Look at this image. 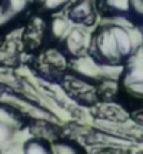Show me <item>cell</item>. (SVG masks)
Masks as SVG:
<instances>
[{
    "label": "cell",
    "instance_id": "cell-1",
    "mask_svg": "<svg viewBox=\"0 0 143 154\" xmlns=\"http://www.w3.org/2000/svg\"><path fill=\"white\" fill-rule=\"evenodd\" d=\"M142 47V36L133 24L106 20L90 36L89 54L103 67H123Z\"/></svg>",
    "mask_w": 143,
    "mask_h": 154
},
{
    "label": "cell",
    "instance_id": "cell-2",
    "mask_svg": "<svg viewBox=\"0 0 143 154\" xmlns=\"http://www.w3.org/2000/svg\"><path fill=\"white\" fill-rule=\"evenodd\" d=\"M119 88L127 99L143 103V47L123 66Z\"/></svg>",
    "mask_w": 143,
    "mask_h": 154
},
{
    "label": "cell",
    "instance_id": "cell-3",
    "mask_svg": "<svg viewBox=\"0 0 143 154\" xmlns=\"http://www.w3.org/2000/svg\"><path fill=\"white\" fill-rule=\"evenodd\" d=\"M60 83L63 91L79 104L96 106L99 103L100 99L96 83L82 79V77L76 76V74H73L70 72H67L63 76Z\"/></svg>",
    "mask_w": 143,
    "mask_h": 154
},
{
    "label": "cell",
    "instance_id": "cell-4",
    "mask_svg": "<svg viewBox=\"0 0 143 154\" xmlns=\"http://www.w3.org/2000/svg\"><path fill=\"white\" fill-rule=\"evenodd\" d=\"M63 14L73 26L83 29H90L96 26L99 19L96 0H73Z\"/></svg>",
    "mask_w": 143,
    "mask_h": 154
},
{
    "label": "cell",
    "instance_id": "cell-5",
    "mask_svg": "<svg viewBox=\"0 0 143 154\" xmlns=\"http://www.w3.org/2000/svg\"><path fill=\"white\" fill-rule=\"evenodd\" d=\"M90 36L92 34L87 33V29L73 26L70 32L66 34V37L57 44V47L69 57V60L76 59V57H80V56L89 53Z\"/></svg>",
    "mask_w": 143,
    "mask_h": 154
},
{
    "label": "cell",
    "instance_id": "cell-6",
    "mask_svg": "<svg viewBox=\"0 0 143 154\" xmlns=\"http://www.w3.org/2000/svg\"><path fill=\"white\" fill-rule=\"evenodd\" d=\"M99 16L109 22L130 23L133 0H96Z\"/></svg>",
    "mask_w": 143,
    "mask_h": 154
},
{
    "label": "cell",
    "instance_id": "cell-7",
    "mask_svg": "<svg viewBox=\"0 0 143 154\" xmlns=\"http://www.w3.org/2000/svg\"><path fill=\"white\" fill-rule=\"evenodd\" d=\"M73 0H36V10L34 13L43 14L46 17L65 13Z\"/></svg>",
    "mask_w": 143,
    "mask_h": 154
},
{
    "label": "cell",
    "instance_id": "cell-8",
    "mask_svg": "<svg viewBox=\"0 0 143 154\" xmlns=\"http://www.w3.org/2000/svg\"><path fill=\"white\" fill-rule=\"evenodd\" d=\"M22 154H55L53 143L42 137L27 138L22 146Z\"/></svg>",
    "mask_w": 143,
    "mask_h": 154
},
{
    "label": "cell",
    "instance_id": "cell-9",
    "mask_svg": "<svg viewBox=\"0 0 143 154\" xmlns=\"http://www.w3.org/2000/svg\"><path fill=\"white\" fill-rule=\"evenodd\" d=\"M53 153L55 154H83L75 141L72 140H59L53 143Z\"/></svg>",
    "mask_w": 143,
    "mask_h": 154
},
{
    "label": "cell",
    "instance_id": "cell-10",
    "mask_svg": "<svg viewBox=\"0 0 143 154\" xmlns=\"http://www.w3.org/2000/svg\"><path fill=\"white\" fill-rule=\"evenodd\" d=\"M16 131L17 130L14 127H11L9 124L0 121V153H2V150L9 149L11 146Z\"/></svg>",
    "mask_w": 143,
    "mask_h": 154
},
{
    "label": "cell",
    "instance_id": "cell-11",
    "mask_svg": "<svg viewBox=\"0 0 143 154\" xmlns=\"http://www.w3.org/2000/svg\"><path fill=\"white\" fill-rule=\"evenodd\" d=\"M136 120H138V123L140 126H143V109L136 114Z\"/></svg>",
    "mask_w": 143,
    "mask_h": 154
},
{
    "label": "cell",
    "instance_id": "cell-12",
    "mask_svg": "<svg viewBox=\"0 0 143 154\" xmlns=\"http://www.w3.org/2000/svg\"><path fill=\"white\" fill-rule=\"evenodd\" d=\"M2 2H3V0H0V5H2Z\"/></svg>",
    "mask_w": 143,
    "mask_h": 154
},
{
    "label": "cell",
    "instance_id": "cell-13",
    "mask_svg": "<svg viewBox=\"0 0 143 154\" xmlns=\"http://www.w3.org/2000/svg\"><path fill=\"white\" fill-rule=\"evenodd\" d=\"M0 43H2V40H0Z\"/></svg>",
    "mask_w": 143,
    "mask_h": 154
},
{
    "label": "cell",
    "instance_id": "cell-14",
    "mask_svg": "<svg viewBox=\"0 0 143 154\" xmlns=\"http://www.w3.org/2000/svg\"><path fill=\"white\" fill-rule=\"evenodd\" d=\"M0 154H2V153H0Z\"/></svg>",
    "mask_w": 143,
    "mask_h": 154
}]
</instances>
